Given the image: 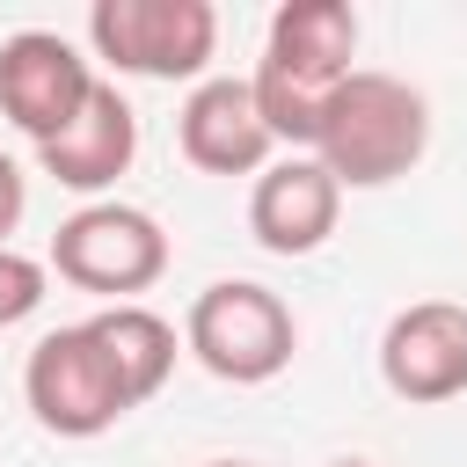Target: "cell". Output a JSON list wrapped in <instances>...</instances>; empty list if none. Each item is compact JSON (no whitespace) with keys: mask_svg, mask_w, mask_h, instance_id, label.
I'll list each match as a JSON object with an SVG mask.
<instances>
[{"mask_svg":"<svg viewBox=\"0 0 467 467\" xmlns=\"http://www.w3.org/2000/svg\"><path fill=\"white\" fill-rule=\"evenodd\" d=\"M350 58H358V7L350 0H285L270 15V36H263L248 88H255V109L285 153L314 146L321 102L336 95V80H350Z\"/></svg>","mask_w":467,"mask_h":467,"instance_id":"cell-1","label":"cell"},{"mask_svg":"<svg viewBox=\"0 0 467 467\" xmlns=\"http://www.w3.org/2000/svg\"><path fill=\"white\" fill-rule=\"evenodd\" d=\"M306 153L336 175V190H387L431 153V102L394 73L350 66V80H336V95L321 102Z\"/></svg>","mask_w":467,"mask_h":467,"instance_id":"cell-2","label":"cell"},{"mask_svg":"<svg viewBox=\"0 0 467 467\" xmlns=\"http://www.w3.org/2000/svg\"><path fill=\"white\" fill-rule=\"evenodd\" d=\"M168 226L146 212V204H117V197H95L80 212L58 219L51 248H44V270H58L73 292H95L109 306H131L139 292H153L168 277Z\"/></svg>","mask_w":467,"mask_h":467,"instance_id":"cell-3","label":"cell"},{"mask_svg":"<svg viewBox=\"0 0 467 467\" xmlns=\"http://www.w3.org/2000/svg\"><path fill=\"white\" fill-rule=\"evenodd\" d=\"M182 350H190L212 379H226V387H263V379H277V372L292 365L299 321H292V306H285L270 285H255V277H219V285H204V292L190 299Z\"/></svg>","mask_w":467,"mask_h":467,"instance_id":"cell-4","label":"cell"},{"mask_svg":"<svg viewBox=\"0 0 467 467\" xmlns=\"http://www.w3.org/2000/svg\"><path fill=\"white\" fill-rule=\"evenodd\" d=\"M88 44L109 73L197 88L204 66L219 58V7L212 0H95Z\"/></svg>","mask_w":467,"mask_h":467,"instance_id":"cell-5","label":"cell"},{"mask_svg":"<svg viewBox=\"0 0 467 467\" xmlns=\"http://www.w3.org/2000/svg\"><path fill=\"white\" fill-rule=\"evenodd\" d=\"M22 401H29V416L51 438H73V445L102 438V431H117L131 416V394L109 372V358H102V343H95L88 321L51 328V336L29 343V358H22Z\"/></svg>","mask_w":467,"mask_h":467,"instance_id":"cell-6","label":"cell"},{"mask_svg":"<svg viewBox=\"0 0 467 467\" xmlns=\"http://www.w3.org/2000/svg\"><path fill=\"white\" fill-rule=\"evenodd\" d=\"M95 66L58 36V29H15L7 44H0V117L29 139V146H44V139H58L73 117H80V102L95 95Z\"/></svg>","mask_w":467,"mask_h":467,"instance_id":"cell-7","label":"cell"},{"mask_svg":"<svg viewBox=\"0 0 467 467\" xmlns=\"http://www.w3.org/2000/svg\"><path fill=\"white\" fill-rule=\"evenodd\" d=\"M379 379L409 409H438L467 394V306L460 299H409L379 328Z\"/></svg>","mask_w":467,"mask_h":467,"instance_id":"cell-8","label":"cell"},{"mask_svg":"<svg viewBox=\"0 0 467 467\" xmlns=\"http://www.w3.org/2000/svg\"><path fill=\"white\" fill-rule=\"evenodd\" d=\"M175 146L204 175H263L277 161V139L255 109V88L241 73H204L175 109Z\"/></svg>","mask_w":467,"mask_h":467,"instance_id":"cell-9","label":"cell"},{"mask_svg":"<svg viewBox=\"0 0 467 467\" xmlns=\"http://www.w3.org/2000/svg\"><path fill=\"white\" fill-rule=\"evenodd\" d=\"M343 219V190L314 153H277L248 190V234L263 255H314Z\"/></svg>","mask_w":467,"mask_h":467,"instance_id":"cell-10","label":"cell"},{"mask_svg":"<svg viewBox=\"0 0 467 467\" xmlns=\"http://www.w3.org/2000/svg\"><path fill=\"white\" fill-rule=\"evenodd\" d=\"M139 161V109L124 102L117 80H95V95L80 102V117L36 146V168L58 182V190H80L88 204L102 190H117V175H131Z\"/></svg>","mask_w":467,"mask_h":467,"instance_id":"cell-11","label":"cell"},{"mask_svg":"<svg viewBox=\"0 0 467 467\" xmlns=\"http://www.w3.org/2000/svg\"><path fill=\"white\" fill-rule=\"evenodd\" d=\"M88 328H95L109 372L124 379L131 409H146V401L168 387V372H175V350H182V343H175V321L153 314L146 299H131V306H102V314H88Z\"/></svg>","mask_w":467,"mask_h":467,"instance_id":"cell-12","label":"cell"},{"mask_svg":"<svg viewBox=\"0 0 467 467\" xmlns=\"http://www.w3.org/2000/svg\"><path fill=\"white\" fill-rule=\"evenodd\" d=\"M44 292H51V270L36 255H22V248H0V328L29 321L44 306Z\"/></svg>","mask_w":467,"mask_h":467,"instance_id":"cell-13","label":"cell"},{"mask_svg":"<svg viewBox=\"0 0 467 467\" xmlns=\"http://www.w3.org/2000/svg\"><path fill=\"white\" fill-rule=\"evenodd\" d=\"M22 212H29V175H22L15 153H0V248H15L7 234L22 226Z\"/></svg>","mask_w":467,"mask_h":467,"instance_id":"cell-14","label":"cell"},{"mask_svg":"<svg viewBox=\"0 0 467 467\" xmlns=\"http://www.w3.org/2000/svg\"><path fill=\"white\" fill-rule=\"evenodd\" d=\"M328 467H372V460H328Z\"/></svg>","mask_w":467,"mask_h":467,"instance_id":"cell-15","label":"cell"},{"mask_svg":"<svg viewBox=\"0 0 467 467\" xmlns=\"http://www.w3.org/2000/svg\"><path fill=\"white\" fill-rule=\"evenodd\" d=\"M204 467H248V460H204Z\"/></svg>","mask_w":467,"mask_h":467,"instance_id":"cell-16","label":"cell"}]
</instances>
